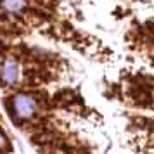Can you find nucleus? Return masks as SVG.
<instances>
[{"label": "nucleus", "instance_id": "nucleus-1", "mask_svg": "<svg viewBox=\"0 0 154 154\" xmlns=\"http://www.w3.org/2000/svg\"><path fill=\"white\" fill-rule=\"evenodd\" d=\"M4 106L11 121L17 128H24L42 118L50 107V99L35 88H17L4 100Z\"/></svg>", "mask_w": 154, "mask_h": 154}, {"label": "nucleus", "instance_id": "nucleus-4", "mask_svg": "<svg viewBox=\"0 0 154 154\" xmlns=\"http://www.w3.org/2000/svg\"><path fill=\"white\" fill-rule=\"evenodd\" d=\"M0 152L2 154H11L12 152V142L7 137V133L4 132V128L0 126Z\"/></svg>", "mask_w": 154, "mask_h": 154}, {"label": "nucleus", "instance_id": "nucleus-3", "mask_svg": "<svg viewBox=\"0 0 154 154\" xmlns=\"http://www.w3.org/2000/svg\"><path fill=\"white\" fill-rule=\"evenodd\" d=\"M31 7H33L31 0H0V14L24 19L26 24H28V16L31 12Z\"/></svg>", "mask_w": 154, "mask_h": 154}, {"label": "nucleus", "instance_id": "nucleus-5", "mask_svg": "<svg viewBox=\"0 0 154 154\" xmlns=\"http://www.w3.org/2000/svg\"><path fill=\"white\" fill-rule=\"evenodd\" d=\"M0 154H2V152H0Z\"/></svg>", "mask_w": 154, "mask_h": 154}, {"label": "nucleus", "instance_id": "nucleus-2", "mask_svg": "<svg viewBox=\"0 0 154 154\" xmlns=\"http://www.w3.org/2000/svg\"><path fill=\"white\" fill-rule=\"evenodd\" d=\"M24 76V64L19 56L14 52L0 54V87L17 90L23 87Z\"/></svg>", "mask_w": 154, "mask_h": 154}]
</instances>
